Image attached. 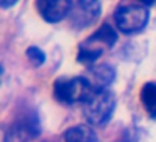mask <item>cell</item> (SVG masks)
<instances>
[{"label": "cell", "mask_w": 156, "mask_h": 142, "mask_svg": "<svg viewBox=\"0 0 156 142\" xmlns=\"http://www.w3.org/2000/svg\"><path fill=\"white\" fill-rule=\"evenodd\" d=\"M116 109V97L108 89H96L84 102V115L91 125H106Z\"/></svg>", "instance_id": "1"}, {"label": "cell", "mask_w": 156, "mask_h": 142, "mask_svg": "<svg viewBox=\"0 0 156 142\" xmlns=\"http://www.w3.org/2000/svg\"><path fill=\"white\" fill-rule=\"evenodd\" d=\"M116 40H118V35H116L114 29L108 24L101 25V29L96 34H92L87 40H84L79 45L77 60L82 64H92L106 50H109L116 44Z\"/></svg>", "instance_id": "2"}, {"label": "cell", "mask_w": 156, "mask_h": 142, "mask_svg": "<svg viewBox=\"0 0 156 142\" xmlns=\"http://www.w3.org/2000/svg\"><path fill=\"white\" fill-rule=\"evenodd\" d=\"M96 90L94 84L84 77H72V79H57L54 84V95L59 102L64 104H84L91 94Z\"/></svg>", "instance_id": "3"}, {"label": "cell", "mask_w": 156, "mask_h": 142, "mask_svg": "<svg viewBox=\"0 0 156 142\" xmlns=\"http://www.w3.org/2000/svg\"><path fill=\"white\" fill-rule=\"evenodd\" d=\"M114 20L122 34H138L148 25L149 14L144 5H121L114 12Z\"/></svg>", "instance_id": "4"}, {"label": "cell", "mask_w": 156, "mask_h": 142, "mask_svg": "<svg viewBox=\"0 0 156 142\" xmlns=\"http://www.w3.org/2000/svg\"><path fill=\"white\" fill-rule=\"evenodd\" d=\"M101 14L99 0H74L71 10V24L76 29H86L98 20Z\"/></svg>", "instance_id": "5"}, {"label": "cell", "mask_w": 156, "mask_h": 142, "mask_svg": "<svg viewBox=\"0 0 156 142\" xmlns=\"http://www.w3.org/2000/svg\"><path fill=\"white\" fill-rule=\"evenodd\" d=\"M39 134L37 117L34 115H22L14 120L5 132V142H29Z\"/></svg>", "instance_id": "6"}, {"label": "cell", "mask_w": 156, "mask_h": 142, "mask_svg": "<svg viewBox=\"0 0 156 142\" xmlns=\"http://www.w3.org/2000/svg\"><path fill=\"white\" fill-rule=\"evenodd\" d=\"M35 4L42 19L51 24H55L71 15L74 2L72 0H35Z\"/></svg>", "instance_id": "7"}, {"label": "cell", "mask_w": 156, "mask_h": 142, "mask_svg": "<svg viewBox=\"0 0 156 142\" xmlns=\"http://www.w3.org/2000/svg\"><path fill=\"white\" fill-rule=\"evenodd\" d=\"M64 140L66 142H98L96 132L89 125H74L64 132Z\"/></svg>", "instance_id": "8"}, {"label": "cell", "mask_w": 156, "mask_h": 142, "mask_svg": "<svg viewBox=\"0 0 156 142\" xmlns=\"http://www.w3.org/2000/svg\"><path fill=\"white\" fill-rule=\"evenodd\" d=\"M141 102L144 105L146 112L149 114V117L156 119V84L154 82H148V84L143 85Z\"/></svg>", "instance_id": "9"}, {"label": "cell", "mask_w": 156, "mask_h": 142, "mask_svg": "<svg viewBox=\"0 0 156 142\" xmlns=\"http://www.w3.org/2000/svg\"><path fill=\"white\" fill-rule=\"evenodd\" d=\"M94 79H96V89H106V85L114 79V70L108 65H102V67L94 70Z\"/></svg>", "instance_id": "10"}, {"label": "cell", "mask_w": 156, "mask_h": 142, "mask_svg": "<svg viewBox=\"0 0 156 142\" xmlns=\"http://www.w3.org/2000/svg\"><path fill=\"white\" fill-rule=\"evenodd\" d=\"M27 59L32 62L34 65H42L44 64V60H45V55H44V52L41 50V49H37V47H30V49H27Z\"/></svg>", "instance_id": "11"}, {"label": "cell", "mask_w": 156, "mask_h": 142, "mask_svg": "<svg viewBox=\"0 0 156 142\" xmlns=\"http://www.w3.org/2000/svg\"><path fill=\"white\" fill-rule=\"evenodd\" d=\"M19 0H0V5L4 8H7V7H10V5H14V4H17Z\"/></svg>", "instance_id": "12"}, {"label": "cell", "mask_w": 156, "mask_h": 142, "mask_svg": "<svg viewBox=\"0 0 156 142\" xmlns=\"http://www.w3.org/2000/svg\"><path fill=\"white\" fill-rule=\"evenodd\" d=\"M139 2H141V4H144V5H151L154 0H139Z\"/></svg>", "instance_id": "13"}]
</instances>
